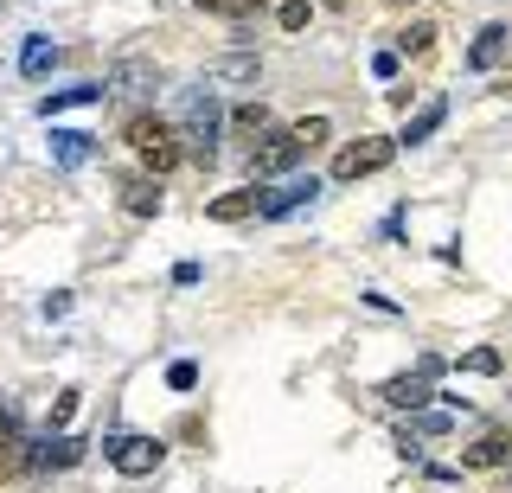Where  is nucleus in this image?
Masks as SVG:
<instances>
[{"label":"nucleus","mask_w":512,"mask_h":493,"mask_svg":"<svg viewBox=\"0 0 512 493\" xmlns=\"http://www.w3.org/2000/svg\"><path fill=\"white\" fill-rule=\"evenodd\" d=\"M77 417V391H58V404H52V423H45V436H52V429H64Z\"/></svg>","instance_id":"26"},{"label":"nucleus","mask_w":512,"mask_h":493,"mask_svg":"<svg viewBox=\"0 0 512 493\" xmlns=\"http://www.w3.org/2000/svg\"><path fill=\"white\" fill-rule=\"evenodd\" d=\"M160 455H167V442H154V436H116V442H109V468L128 474V481L154 474V468H160Z\"/></svg>","instance_id":"5"},{"label":"nucleus","mask_w":512,"mask_h":493,"mask_svg":"<svg viewBox=\"0 0 512 493\" xmlns=\"http://www.w3.org/2000/svg\"><path fill=\"white\" fill-rule=\"evenodd\" d=\"M231 129L244 135V141H263L269 135V103H237L231 109Z\"/></svg>","instance_id":"19"},{"label":"nucleus","mask_w":512,"mask_h":493,"mask_svg":"<svg viewBox=\"0 0 512 493\" xmlns=\"http://www.w3.org/2000/svg\"><path fill=\"white\" fill-rule=\"evenodd\" d=\"M506 58H512V33H506V26H487V33L468 45V65L474 71H493V65H506Z\"/></svg>","instance_id":"12"},{"label":"nucleus","mask_w":512,"mask_h":493,"mask_svg":"<svg viewBox=\"0 0 512 493\" xmlns=\"http://www.w3.org/2000/svg\"><path fill=\"white\" fill-rule=\"evenodd\" d=\"M397 7H410V0H397Z\"/></svg>","instance_id":"29"},{"label":"nucleus","mask_w":512,"mask_h":493,"mask_svg":"<svg viewBox=\"0 0 512 493\" xmlns=\"http://www.w3.org/2000/svg\"><path fill=\"white\" fill-rule=\"evenodd\" d=\"M205 212H212L218 225H244L250 212H263V193H256V186H244V193H224V199H212Z\"/></svg>","instance_id":"15"},{"label":"nucleus","mask_w":512,"mask_h":493,"mask_svg":"<svg viewBox=\"0 0 512 493\" xmlns=\"http://www.w3.org/2000/svg\"><path fill=\"white\" fill-rule=\"evenodd\" d=\"M378 397H384L391 410H423L436 391H429V372H404V378H384Z\"/></svg>","instance_id":"9"},{"label":"nucleus","mask_w":512,"mask_h":493,"mask_svg":"<svg viewBox=\"0 0 512 493\" xmlns=\"http://www.w3.org/2000/svg\"><path fill=\"white\" fill-rule=\"evenodd\" d=\"M84 449H90L84 436H45L32 449V468H71V461H84Z\"/></svg>","instance_id":"13"},{"label":"nucleus","mask_w":512,"mask_h":493,"mask_svg":"<svg viewBox=\"0 0 512 493\" xmlns=\"http://www.w3.org/2000/svg\"><path fill=\"white\" fill-rule=\"evenodd\" d=\"M295 135H301V148H314V141H327V116H308V122H295Z\"/></svg>","instance_id":"27"},{"label":"nucleus","mask_w":512,"mask_h":493,"mask_svg":"<svg viewBox=\"0 0 512 493\" xmlns=\"http://www.w3.org/2000/svg\"><path fill=\"white\" fill-rule=\"evenodd\" d=\"M96 154V135H84V129H52V161L58 167H84Z\"/></svg>","instance_id":"14"},{"label":"nucleus","mask_w":512,"mask_h":493,"mask_svg":"<svg viewBox=\"0 0 512 493\" xmlns=\"http://www.w3.org/2000/svg\"><path fill=\"white\" fill-rule=\"evenodd\" d=\"M26 436H20V404L13 397H0V474H13V468H26Z\"/></svg>","instance_id":"8"},{"label":"nucleus","mask_w":512,"mask_h":493,"mask_svg":"<svg viewBox=\"0 0 512 493\" xmlns=\"http://www.w3.org/2000/svg\"><path fill=\"white\" fill-rule=\"evenodd\" d=\"M410 436H448V410H423V417L410 423Z\"/></svg>","instance_id":"25"},{"label":"nucleus","mask_w":512,"mask_h":493,"mask_svg":"<svg viewBox=\"0 0 512 493\" xmlns=\"http://www.w3.org/2000/svg\"><path fill=\"white\" fill-rule=\"evenodd\" d=\"M442 122H448V103H442V97H429V103H423V109H416V116L404 122V135H397V148H423V141L436 135Z\"/></svg>","instance_id":"11"},{"label":"nucleus","mask_w":512,"mask_h":493,"mask_svg":"<svg viewBox=\"0 0 512 493\" xmlns=\"http://www.w3.org/2000/svg\"><path fill=\"white\" fill-rule=\"evenodd\" d=\"M461 468H512V429H487V436L461 455Z\"/></svg>","instance_id":"10"},{"label":"nucleus","mask_w":512,"mask_h":493,"mask_svg":"<svg viewBox=\"0 0 512 493\" xmlns=\"http://www.w3.org/2000/svg\"><path fill=\"white\" fill-rule=\"evenodd\" d=\"M314 193H320L314 173H288V180H276L263 193V212L256 218H288V212H301V205H314Z\"/></svg>","instance_id":"7"},{"label":"nucleus","mask_w":512,"mask_h":493,"mask_svg":"<svg viewBox=\"0 0 512 493\" xmlns=\"http://www.w3.org/2000/svg\"><path fill=\"white\" fill-rule=\"evenodd\" d=\"M256 71H263V65H256L250 52H237V58H218V65H212V77H218V84H256Z\"/></svg>","instance_id":"20"},{"label":"nucleus","mask_w":512,"mask_h":493,"mask_svg":"<svg viewBox=\"0 0 512 493\" xmlns=\"http://www.w3.org/2000/svg\"><path fill=\"white\" fill-rule=\"evenodd\" d=\"M391 154H397L391 135H365V141H352V148L333 154V180H365V173H384V167H391Z\"/></svg>","instance_id":"4"},{"label":"nucleus","mask_w":512,"mask_h":493,"mask_svg":"<svg viewBox=\"0 0 512 493\" xmlns=\"http://www.w3.org/2000/svg\"><path fill=\"white\" fill-rule=\"evenodd\" d=\"M224 103H218V90L212 84H199V90H180V103H173V129H180L186 141V154L192 161H218V135H224Z\"/></svg>","instance_id":"1"},{"label":"nucleus","mask_w":512,"mask_h":493,"mask_svg":"<svg viewBox=\"0 0 512 493\" xmlns=\"http://www.w3.org/2000/svg\"><path fill=\"white\" fill-rule=\"evenodd\" d=\"M461 372L493 378V372H500V353H493V346H474V353H461Z\"/></svg>","instance_id":"23"},{"label":"nucleus","mask_w":512,"mask_h":493,"mask_svg":"<svg viewBox=\"0 0 512 493\" xmlns=\"http://www.w3.org/2000/svg\"><path fill=\"white\" fill-rule=\"evenodd\" d=\"M256 7H263V0H199V13H218V20H244Z\"/></svg>","instance_id":"22"},{"label":"nucleus","mask_w":512,"mask_h":493,"mask_svg":"<svg viewBox=\"0 0 512 493\" xmlns=\"http://www.w3.org/2000/svg\"><path fill=\"white\" fill-rule=\"evenodd\" d=\"M52 65H58V45H52V39H26V45H20V77H32V84H39V77H52Z\"/></svg>","instance_id":"16"},{"label":"nucleus","mask_w":512,"mask_h":493,"mask_svg":"<svg viewBox=\"0 0 512 493\" xmlns=\"http://www.w3.org/2000/svg\"><path fill=\"white\" fill-rule=\"evenodd\" d=\"M122 205H128L135 218H154V212H160V186L148 180V173H135V180H122Z\"/></svg>","instance_id":"17"},{"label":"nucleus","mask_w":512,"mask_h":493,"mask_svg":"<svg viewBox=\"0 0 512 493\" xmlns=\"http://www.w3.org/2000/svg\"><path fill=\"white\" fill-rule=\"evenodd\" d=\"M109 90L103 84H71V90H52V97L39 103V116H58V109H84V103H103Z\"/></svg>","instance_id":"18"},{"label":"nucleus","mask_w":512,"mask_h":493,"mask_svg":"<svg viewBox=\"0 0 512 493\" xmlns=\"http://www.w3.org/2000/svg\"><path fill=\"white\" fill-rule=\"evenodd\" d=\"M276 20H282V33H301V26H308V7H301V0H288Z\"/></svg>","instance_id":"28"},{"label":"nucleus","mask_w":512,"mask_h":493,"mask_svg":"<svg viewBox=\"0 0 512 493\" xmlns=\"http://www.w3.org/2000/svg\"><path fill=\"white\" fill-rule=\"evenodd\" d=\"M103 90L109 97H148V90H160V65L154 58H116L103 77Z\"/></svg>","instance_id":"6"},{"label":"nucleus","mask_w":512,"mask_h":493,"mask_svg":"<svg viewBox=\"0 0 512 493\" xmlns=\"http://www.w3.org/2000/svg\"><path fill=\"white\" fill-rule=\"evenodd\" d=\"M167 385L173 391H192V385H199V365H192V359H173L167 365Z\"/></svg>","instance_id":"24"},{"label":"nucleus","mask_w":512,"mask_h":493,"mask_svg":"<svg viewBox=\"0 0 512 493\" xmlns=\"http://www.w3.org/2000/svg\"><path fill=\"white\" fill-rule=\"evenodd\" d=\"M429 45H436V26H429V20H416L410 33H397V58H423Z\"/></svg>","instance_id":"21"},{"label":"nucleus","mask_w":512,"mask_h":493,"mask_svg":"<svg viewBox=\"0 0 512 493\" xmlns=\"http://www.w3.org/2000/svg\"><path fill=\"white\" fill-rule=\"evenodd\" d=\"M301 154H308V148H301L295 129H269V135L250 148V173H256V180H288V173L301 167Z\"/></svg>","instance_id":"3"},{"label":"nucleus","mask_w":512,"mask_h":493,"mask_svg":"<svg viewBox=\"0 0 512 493\" xmlns=\"http://www.w3.org/2000/svg\"><path fill=\"white\" fill-rule=\"evenodd\" d=\"M122 141L141 154V167H148L154 180H160V173H173V167H180V154H186L180 148V129H173V122H160V116H128Z\"/></svg>","instance_id":"2"}]
</instances>
